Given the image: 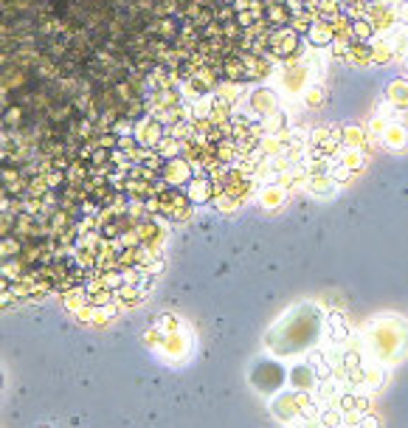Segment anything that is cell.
Wrapping results in <instances>:
<instances>
[{"instance_id":"obj_1","label":"cell","mask_w":408,"mask_h":428,"mask_svg":"<svg viewBox=\"0 0 408 428\" xmlns=\"http://www.w3.org/2000/svg\"><path fill=\"white\" fill-rule=\"evenodd\" d=\"M369 344H372V355L380 366L397 363L408 347V327L400 319H380L369 330Z\"/></svg>"},{"instance_id":"obj_2","label":"cell","mask_w":408,"mask_h":428,"mask_svg":"<svg viewBox=\"0 0 408 428\" xmlns=\"http://www.w3.org/2000/svg\"><path fill=\"white\" fill-rule=\"evenodd\" d=\"M191 200L183 194L180 186H163L155 197L147 200V208L152 214H163L169 220H189L191 218Z\"/></svg>"},{"instance_id":"obj_3","label":"cell","mask_w":408,"mask_h":428,"mask_svg":"<svg viewBox=\"0 0 408 428\" xmlns=\"http://www.w3.org/2000/svg\"><path fill=\"white\" fill-rule=\"evenodd\" d=\"M344 147V127H315L313 133H307V149L310 155H321V158H332L338 149Z\"/></svg>"},{"instance_id":"obj_4","label":"cell","mask_w":408,"mask_h":428,"mask_svg":"<svg viewBox=\"0 0 408 428\" xmlns=\"http://www.w3.org/2000/svg\"><path fill=\"white\" fill-rule=\"evenodd\" d=\"M301 54V40H299V32L293 29H276L273 34H268V60H290Z\"/></svg>"},{"instance_id":"obj_5","label":"cell","mask_w":408,"mask_h":428,"mask_svg":"<svg viewBox=\"0 0 408 428\" xmlns=\"http://www.w3.org/2000/svg\"><path fill=\"white\" fill-rule=\"evenodd\" d=\"M366 20L372 23V29H374L377 37H388L400 26L397 23V12H394V6L388 4V0H369V15H366Z\"/></svg>"},{"instance_id":"obj_6","label":"cell","mask_w":408,"mask_h":428,"mask_svg":"<svg viewBox=\"0 0 408 428\" xmlns=\"http://www.w3.org/2000/svg\"><path fill=\"white\" fill-rule=\"evenodd\" d=\"M158 175H161V180L166 183V186H186V180L194 175V169H191V163L183 158V155H175V158H166L163 163H161V169H158Z\"/></svg>"},{"instance_id":"obj_7","label":"cell","mask_w":408,"mask_h":428,"mask_svg":"<svg viewBox=\"0 0 408 428\" xmlns=\"http://www.w3.org/2000/svg\"><path fill=\"white\" fill-rule=\"evenodd\" d=\"M248 107H251V113H254V116L265 119L268 113L279 110V93H276L273 88H268V85L254 88V91H251V96H248Z\"/></svg>"},{"instance_id":"obj_8","label":"cell","mask_w":408,"mask_h":428,"mask_svg":"<svg viewBox=\"0 0 408 428\" xmlns=\"http://www.w3.org/2000/svg\"><path fill=\"white\" fill-rule=\"evenodd\" d=\"M186 197L191 203H212V197H215V180H212V175L194 172L186 180Z\"/></svg>"},{"instance_id":"obj_9","label":"cell","mask_w":408,"mask_h":428,"mask_svg":"<svg viewBox=\"0 0 408 428\" xmlns=\"http://www.w3.org/2000/svg\"><path fill=\"white\" fill-rule=\"evenodd\" d=\"M383 147L388 149H408V124L402 121H391L386 124V133H383Z\"/></svg>"},{"instance_id":"obj_10","label":"cell","mask_w":408,"mask_h":428,"mask_svg":"<svg viewBox=\"0 0 408 428\" xmlns=\"http://www.w3.org/2000/svg\"><path fill=\"white\" fill-rule=\"evenodd\" d=\"M307 40H310V46H318V48H327L329 43H332V23L329 20H313V26L307 29V34H304Z\"/></svg>"},{"instance_id":"obj_11","label":"cell","mask_w":408,"mask_h":428,"mask_svg":"<svg viewBox=\"0 0 408 428\" xmlns=\"http://www.w3.org/2000/svg\"><path fill=\"white\" fill-rule=\"evenodd\" d=\"M344 60L349 62V65H355V68H369L372 65V46L369 43H349V48H346V54H344Z\"/></svg>"},{"instance_id":"obj_12","label":"cell","mask_w":408,"mask_h":428,"mask_svg":"<svg viewBox=\"0 0 408 428\" xmlns=\"http://www.w3.org/2000/svg\"><path fill=\"white\" fill-rule=\"evenodd\" d=\"M386 99H388V105L391 107H397V110H408V79H394V82H388V88H386Z\"/></svg>"},{"instance_id":"obj_13","label":"cell","mask_w":408,"mask_h":428,"mask_svg":"<svg viewBox=\"0 0 408 428\" xmlns=\"http://www.w3.org/2000/svg\"><path fill=\"white\" fill-rule=\"evenodd\" d=\"M338 163H344V166H349V169H363L366 166V149H358V147H341L335 155H332Z\"/></svg>"},{"instance_id":"obj_14","label":"cell","mask_w":408,"mask_h":428,"mask_svg":"<svg viewBox=\"0 0 408 428\" xmlns=\"http://www.w3.org/2000/svg\"><path fill=\"white\" fill-rule=\"evenodd\" d=\"M304 189H307V192H313V194L329 197V194L338 189V183L329 178V172H321V175H307V183H304Z\"/></svg>"},{"instance_id":"obj_15","label":"cell","mask_w":408,"mask_h":428,"mask_svg":"<svg viewBox=\"0 0 408 428\" xmlns=\"http://www.w3.org/2000/svg\"><path fill=\"white\" fill-rule=\"evenodd\" d=\"M290 380H293L296 389H301V392H313V389L318 386V372H315L313 366H296V369L290 372Z\"/></svg>"},{"instance_id":"obj_16","label":"cell","mask_w":408,"mask_h":428,"mask_svg":"<svg viewBox=\"0 0 408 428\" xmlns=\"http://www.w3.org/2000/svg\"><path fill=\"white\" fill-rule=\"evenodd\" d=\"M369 46H372V65H388L394 60V51H391L388 37H374Z\"/></svg>"},{"instance_id":"obj_17","label":"cell","mask_w":408,"mask_h":428,"mask_svg":"<svg viewBox=\"0 0 408 428\" xmlns=\"http://www.w3.org/2000/svg\"><path fill=\"white\" fill-rule=\"evenodd\" d=\"M344 147H358V149H372L369 133L363 127H344Z\"/></svg>"},{"instance_id":"obj_18","label":"cell","mask_w":408,"mask_h":428,"mask_svg":"<svg viewBox=\"0 0 408 428\" xmlns=\"http://www.w3.org/2000/svg\"><path fill=\"white\" fill-rule=\"evenodd\" d=\"M285 197H287V189H282L279 183H268L265 189H262V206L265 208H279L282 203H285Z\"/></svg>"},{"instance_id":"obj_19","label":"cell","mask_w":408,"mask_h":428,"mask_svg":"<svg viewBox=\"0 0 408 428\" xmlns=\"http://www.w3.org/2000/svg\"><path fill=\"white\" fill-rule=\"evenodd\" d=\"M268 23H273V29H285L287 23H290V9L285 6V4H279V0H276V4H268Z\"/></svg>"},{"instance_id":"obj_20","label":"cell","mask_w":408,"mask_h":428,"mask_svg":"<svg viewBox=\"0 0 408 428\" xmlns=\"http://www.w3.org/2000/svg\"><path fill=\"white\" fill-rule=\"evenodd\" d=\"M377 34H374V29H372V23L363 18V20H352V40L355 43H372Z\"/></svg>"},{"instance_id":"obj_21","label":"cell","mask_w":408,"mask_h":428,"mask_svg":"<svg viewBox=\"0 0 408 428\" xmlns=\"http://www.w3.org/2000/svg\"><path fill=\"white\" fill-rule=\"evenodd\" d=\"M313 12L310 9H299V12H293L290 15V26H293V32H299V34H307V29L313 26Z\"/></svg>"},{"instance_id":"obj_22","label":"cell","mask_w":408,"mask_h":428,"mask_svg":"<svg viewBox=\"0 0 408 428\" xmlns=\"http://www.w3.org/2000/svg\"><path fill=\"white\" fill-rule=\"evenodd\" d=\"M329 178H332L335 183H349V180L355 178V169H349V166H344V163H338V161L332 158V163H329Z\"/></svg>"},{"instance_id":"obj_23","label":"cell","mask_w":408,"mask_h":428,"mask_svg":"<svg viewBox=\"0 0 408 428\" xmlns=\"http://www.w3.org/2000/svg\"><path fill=\"white\" fill-rule=\"evenodd\" d=\"M383 380H386V375H383V369H366V377H363V386L366 389H380L383 386Z\"/></svg>"},{"instance_id":"obj_24","label":"cell","mask_w":408,"mask_h":428,"mask_svg":"<svg viewBox=\"0 0 408 428\" xmlns=\"http://www.w3.org/2000/svg\"><path fill=\"white\" fill-rule=\"evenodd\" d=\"M321 102H324V88H321V85H313V88L307 91V105H310V107H321Z\"/></svg>"},{"instance_id":"obj_25","label":"cell","mask_w":408,"mask_h":428,"mask_svg":"<svg viewBox=\"0 0 408 428\" xmlns=\"http://www.w3.org/2000/svg\"><path fill=\"white\" fill-rule=\"evenodd\" d=\"M402 74H405V76H408V54H405V57H402Z\"/></svg>"},{"instance_id":"obj_26","label":"cell","mask_w":408,"mask_h":428,"mask_svg":"<svg viewBox=\"0 0 408 428\" xmlns=\"http://www.w3.org/2000/svg\"><path fill=\"white\" fill-rule=\"evenodd\" d=\"M405 32H408V26H405Z\"/></svg>"}]
</instances>
